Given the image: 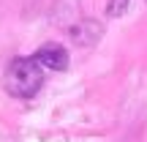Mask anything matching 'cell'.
<instances>
[{
  "instance_id": "6da1fadb",
  "label": "cell",
  "mask_w": 147,
  "mask_h": 142,
  "mask_svg": "<svg viewBox=\"0 0 147 142\" xmlns=\"http://www.w3.org/2000/svg\"><path fill=\"white\" fill-rule=\"evenodd\" d=\"M44 85V71L36 58H14L5 66L3 88L16 99H33Z\"/></svg>"
},
{
  "instance_id": "7a4b0ae2",
  "label": "cell",
  "mask_w": 147,
  "mask_h": 142,
  "mask_svg": "<svg viewBox=\"0 0 147 142\" xmlns=\"http://www.w3.org/2000/svg\"><path fill=\"white\" fill-rule=\"evenodd\" d=\"M33 58L41 63V69H52V71H65L68 69V52L60 44H44Z\"/></svg>"
},
{
  "instance_id": "3957f363",
  "label": "cell",
  "mask_w": 147,
  "mask_h": 142,
  "mask_svg": "<svg viewBox=\"0 0 147 142\" xmlns=\"http://www.w3.org/2000/svg\"><path fill=\"white\" fill-rule=\"evenodd\" d=\"M101 36H104V27H101L98 22H93V19L82 22V25H76V27L71 30V38H74L76 44H82V47H93Z\"/></svg>"
},
{
  "instance_id": "277c9868",
  "label": "cell",
  "mask_w": 147,
  "mask_h": 142,
  "mask_svg": "<svg viewBox=\"0 0 147 142\" xmlns=\"http://www.w3.org/2000/svg\"><path fill=\"white\" fill-rule=\"evenodd\" d=\"M128 8V0H109V5H106V14L109 16H123Z\"/></svg>"
}]
</instances>
